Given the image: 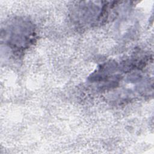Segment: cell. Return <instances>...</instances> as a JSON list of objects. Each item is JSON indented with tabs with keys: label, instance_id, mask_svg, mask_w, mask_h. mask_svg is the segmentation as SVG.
Returning a JSON list of instances; mask_svg holds the SVG:
<instances>
[{
	"label": "cell",
	"instance_id": "obj_1",
	"mask_svg": "<svg viewBox=\"0 0 154 154\" xmlns=\"http://www.w3.org/2000/svg\"><path fill=\"white\" fill-rule=\"evenodd\" d=\"M11 29L8 31V44L13 46V49L23 50L26 48L34 38V32L32 25L22 20H17V23H13L10 26Z\"/></svg>",
	"mask_w": 154,
	"mask_h": 154
}]
</instances>
